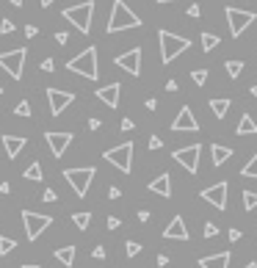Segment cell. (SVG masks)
<instances>
[{"instance_id":"6da1fadb","label":"cell","mask_w":257,"mask_h":268,"mask_svg":"<svg viewBox=\"0 0 257 268\" xmlns=\"http://www.w3.org/2000/svg\"><path fill=\"white\" fill-rule=\"evenodd\" d=\"M127 28H141V20L138 14H133L127 9L125 0H114V9H111V20H108V33H119V31H127Z\"/></svg>"},{"instance_id":"7a4b0ae2","label":"cell","mask_w":257,"mask_h":268,"mask_svg":"<svg viewBox=\"0 0 257 268\" xmlns=\"http://www.w3.org/2000/svg\"><path fill=\"white\" fill-rule=\"evenodd\" d=\"M67 69H69V72H75V75H83V78H89V80H97V78H100V67H97V47H86L83 53L69 58Z\"/></svg>"},{"instance_id":"3957f363","label":"cell","mask_w":257,"mask_h":268,"mask_svg":"<svg viewBox=\"0 0 257 268\" xmlns=\"http://www.w3.org/2000/svg\"><path fill=\"white\" fill-rule=\"evenodd\" d=\"M158 42H161V61L163 64H172L180 53H185V50L191 47L188 39L177 36V33H172V31H158Z\"/></svg>"},{"instance_id":"277c9868","label":"cell","mask_w":257,"mask_h":268,"mask_svg":"<svg viewBox=\"0 0 257 268\" xmlns=\"http://www.w3.org/2000/svg\"><path fill=\"white\" fill-rule=\"evenodd\" d=\"M91 17H94V0H86V3H78V6L64 9V20H69L80 33H89L91 31Z\"/></svg>"},{"instance_id":"5b68a950","label":"cell","mask_w":257,"mask_h":268,"mask_svg":"<svg viewBox=\"0 0 257 268\" xmlns=\"http://www.w3.org/2000/svg\"><path fill=\"white\" fill-rule=\"evenodd\" d=\"M94 174H97L94 166H80V169H67V172H64V180H67V183L72 185L75 194L83 199V196L89 194V188H91V180H94Z\"/></svg>"},{"instance_id":"8992f818","label":"cell","mask_w":257,"mask_h":268,"mask_svg":"<svg viewBox=\"0 0 257 268\" xmlns=\"http://www.w3.org/2000/svg\"><path fill=\"white\" fill-rule=\"evenodd\" d=\"M102 155H105V160H108L111 166H116L119 172L130 174V169H133V144L130 141L119 144V147L108 149V152H102Z\"/></svg>"},{"instance_id":"52a82bcc","label":"cell","mask_w":257,"mask_h":268,"mask_svg":"<svg viewBox=\"0 0 257 268\" xmlns=\"http://www.w3.org/2000/svg\"><path fill=\"white\" fill-rule=\"evenodd\" d=\"M22 224H25V235L28 241H36L44 230L53 224V216H44V213H33V210H22Z\"/></svg>"},{"instance_id":"ba28073f","label":"cell","mask_w":257,"mask_h":268,"mask_svg":"<svg viewBox=\"0 0 257 268\" xmlns=\"http://www.w3.org/2000/svg\"><path fill=\"white\" fill-rule=\"evenodd\" d=\"M25 58H28V50L25 47L9 50V53H0V67H3L14 80H20L22 78V69H25Z\"/></svg>"},{"instance_id":"9c48e42d","label":"cell","mask_w":257,"mask_h":268,"mask_svg":"<svg viewBox=\"0 0 257 268\" xmlns=\"http://www.w3.org/2000/svg\"><path fill=\"white\" fill-rule=\"evenodd\" d=\"M254 20H257L254 11H241V9H235V6H227V22H230V33L235 39L241 36V33L246 31Z\"/></svg>"},{"instance_id":"30bf717a","label":"cell","mask_w":257,"mask_h":268,"mask_svg":"<svg viewBox=\"0 0 257 268\" xmlns=\"http://www.w3.org/2000/svg\"><path fill=\"white\" fill-rule=\"evenodd\" d=\"M199 155H202V147L199 144H191V147H180L177 152H172V158L188 174H196V169H199Z\"/></svg>"},{"instance_id":"8fae6325","label":"cell","mask_w":257,"mask_h":268,"mask_svg":"<svg viewBox=\"0 0 257 268\" xmlns=\"http://www.w3.org/2000/svg\"><path fill=\"white\" fill-rule=\"evenodd\" d=\"M114 64H116L119 69H125L127 75L138 78V75H141V47H133V50H127V53L116 56Z\"/></svg>"},{"instance_id":"7c38bea8","label":"cell","mask_w":257,"mask_h":268,"mask_svg":"<svg viewBox=\"0 0 257 268\" xmlns=\"http://www.w3.org/2000/svg\"><path fill=\"white\" fill-rule=\"evenodd\" d=\"M227 191H230L227 183H216V185H210V188L202 191L199 196L208 202V205H213L216 210H227Z\"/></svg>"},{"instance_id":"4fadbf2b","label":"cell","mask_w":257,"mask_h":268,"mask_svg":"<svg viewBox=\"0 0 257 268\" xmlns=\"http://www.w3.org/2000/svg\"><path fill=\"white\" fill-rule=\"evenodd\" d=\"M172 130L174 133H196V130H199V122H196L194 111H191L188 105H183V108H180V114L174 116Z\"/></svg>"},{"instance_id":"5bb4252c","label":"cell","mask_w":257,"mask_h":268,"mask_svg":"<svg viewBox=\"0 0 257 268\" xmlns=\"http://www.w3.org/2000/svg\"><path fill=\"white\" fill-rule=\"evenodd\" d=\"M44 141H47V147H50V152L56 155V158H61L64 152H67V147L72 144V133H67V130H47L44 133Z\"/></svg>"},{"instance_id":"9a60e30c","label":"cell","mask_w":257,"mask_h":268,"mask_svg":"<svg viewBox=\"0 0 257 268\" xmlns=\"http://www.w3.org/2000/svg\"><path fill=\"white\" fill-rule=\"evenodd\" d=\"M47 100H50V114L61 116L75 102V94L72 91H61V89H47Z\"/></svg>"},{"instance_id":"2e32d148","label":"cell","mask_w":257,"mask_h":268,"mask_svg":"<svg viewBox=\"0 0 257 268\" xmlns=\"http://www.w3.org/2000/svg\"><path fill=\"white\" fill-rule=\"evenodd\" d=\"M163 238H166V241H188V227H185L183 216H174V219L169 221V227L163 230Z\"/></svg>"},{"instance_id":"e0dca14e","label":"cell","mask_w":257,"mask_h":268,"mask_svg":"<svg viewBox=\"0 0 257 268\" xmlns=\"http://www.w3.org/2000/svg\"><path fill=\"white\" fill-rule=\"evenodd\" d=\"M119 97H122V83H108V86H100V89H97V100L105 102L108 108L119 105Z\"/></svg>"},{"instance_id":"ac0fdd59","label":"cell","mask_w":257,"mask_h":268,"mask_svg":"<svg viewBox=\"0 0 257 268\" xmlns=\"http://www.w3.org/2000/svg\"><path fill=\"white\" fill-rule=\"evenodd\" d=\"M25 138L22 136H3V149H6V155H9L11 160H17V155L25 149Z\"/></svg>"},{"instance_id":"d6986e66","label":"cell","mask_w":257,"mask_h":268,"mask_svg":"<svg viewBox=\"0 0 257 268\" xmlns=\"http://www.w3.org/2000/svg\"><path fill=\"white\" fill-rule=\"evenodd\" d=\"M149 191L158 194V196H163V199H169V196H172V177L163 172L161 177H155L152 183H149Z\"/></svg>"},{"instance_id":"ffe728a7","label":"cell","mask_w":257,"mask_h":268,"mask_svg":"<svg viewBox=\"0 0 257 268\" xmlns=\"http://www.w3.org/2000/svg\"><path fill=\"white\" fill-rule=\"evenodd\" d=\"M230 252H219V254H208L199 260V268H230Z\"/></svg>"},{"instance_id":"44dd1931","label":"cell","mask_w":257,"mask_h":268,"mask_svg":"<svg viewBox=\"0 0 257 268\" xmlns=\"http://www.w3.org/2000/svg\"><path fill=\"white\" fill-rule=\"evenodd\" d=\"M75 254H78V249H75V246H61V249H56V260H58L61 265H67V268L75 265Z\"/></svg>"},{"instance_id":"7402d4cb","label":"cell","mask_w":257,"mask_h":268,"mask_svg":"<svg viewBox=\"0 0 257 268\" xmlns=\"http://www.w3.org/2000/svg\"><path fill=\"white\" fill-rule=\"evenodd\" d=\"M210 152H213V166H221V163H227L232 158V149L224 147V144H213L210 147Z\"/></svg>"},{"instance_id":"603a6c76","label":"cell","mask_w":257,"mask_h":268,"mask_svg":"<svg viewBox=\"0 0 257 268\" xmlns=\"http://www.w3.org/2000/svg\"><path fill=\"white\" fill-rule=\"evenodd\" d=\"M235 133H238V136H254V133H257V122L249 114H243L241 122H238V130Z\"/></svg>"},{"instance_id":"cb8c5ba5","label":"cell","mask_w":257,"mask_h":268,"mask_svg":"<svg viewBox=\"0 0 257 268\" xmlns=\"http://www.w3.org/2000/svg\"><path fill=\"white\" fill-rule=\"evenodd\" d=\"M230 105H232L230 100H210V108H213V116H216V119H224L227 111H230Z\"/></svg>"},{"instance_id":"d4e9b609","label":"cell","mask_w":257,"mask_h":268,"mask_svg":"<svg viewBox=\"0 0 257 268\" xmlns=\"http://www.w3.org/2000/svg\"><path fill=\"white\" fill-rule=\"evenodd\" d=\"M219 42H221V39L216 36V33H202V50H205V53L216 50V47H219Z\"/></svg>"},{"instance_id":"484cf974","label":"cell","mask_w":257,"mask_h":268,"mask_svg":"<svg viewBox=\"0 0 257 268\" xmlns=\"http://www.w3.org/2000/svg\"><path fill=\"white\" fill-rule=\"evenodd\" d=\"M224 69H227V75L235 80V78H241V72H243V61H224Z\"/></svg>"},{"instance_id":"4316f807","label":"cell","mask_w":257,"mask_h":268,"mask_svg":"<svg viewBox=\"0 0 257 268\" xmlns=\"http://www.w3.org/2000/svg\"><path fill=\"white\" fill-rule=\"evenodd\" d=\"M22 177H25V180H42L44 177V174H42V163H31V166L22 172Z\"/></svg>"},{"instance_id":"83f0119b","label":"cell","mask_w":257,"mask_h":268,"mask_svg":"<svg viewBox=\"0 0 257 268\" xmlns=\"http://www.w3.org/2000/svg\"><path fill=\"white\" fill-rule=\"evenodd\" d=\"M241 174H243V177H252V180H257V155H252V158L246 160V166L241 169Z\"/></svg>"},{"instance_id":"f1b7e54d","label":"cell","mask_w":257,"mask_h":268,"mask_svg":"<svg viewBox=\"0 0 257 268\" xmlns=\"http://www.w3.org/2000/svg\"><path fill=\"white\" fill-rule=\"evenodd\" d=\"M17 246V241H11L9 235H0V257H6V254H11Z\"/></svg>"},{"instance_id":"f546056e","label":"cell","mask_w":257,"mask_h":268,"mask_svg":"<svg viewBox=\"0 0 257 268\" xmlns=\"http://www.w3.org/2000/svg\"><path fill=\"white\" fill-rule=\"evenodd\" d=\"M243 207H246V210H254L257 207V191H243Z\"/></svg>"},{"instance_id":"4dcf8cb0","label":"cell","mask_w":257,"mask_h":268,"mask_svg":"<svg viewBox=\"0 0 257 268\" xmlns=\"http://www.w3.org/2000/svg\"><path fill=\"white\" fill-rule=\"evenodd\" d=\"M72 221H75V227H78V230H86V227H89V221H91V213H75Z\"/></svg>"},{"instance_id":"1f68e13d","label":"cell","mask_w":257,"mask_h":268,"mask_svg":"<svg viewBox=\"0 0 257 268\" xmlns=\"http://www.w3.org/2000/svg\"><path fill=\"white\" fill-rule=\"evenodd\" d=\"M125 252H127V257H136V254H141V243H138V241H127L125 243Z\"/></svg>"},{"instance_id":"d6a6232c","label":"cell","mask_w":257,"mask_h":268,"mask_svg":"<svg viewBox=\"0 0 257 268\" xmlns=\"http://www.w3.org/2000/svg\"><path fill=\"white\" fill-rule=\"evenodd\" d=\"M191 80H194L196 86H205V80H208V69H194V72H191Z\"/></svg>"},{"instance_id":"836d02e7","label":"cell","mask_w":257,"mask_h":268,"mask_svg":"<svg viewBox=\"0 0 257 268\" xmlns=\"http://www.w3.org/2000/svg\"><path fill=\"white\" fill-rule=\"evenodd\" d=\"M14 114H17V116H31V102H28V100H22V102H17V108H14Z\"/></svg>"},{"instance_id":"e575fe53","label":"cell","mask_w":257,"mask_h":268,"mask_svg":"<svg viewBox=\"0 0 257 268\" xmlns=\"http://www.w3.org/2000/svg\"><path fill=\"white\" fill-rule=\"evenodd\" d=\"M216 235H219V227H216L213 221H208L205 224V238H216Z\"/></svg>"},{"instance_id":"d590c367","label":"cell","mask_w":257,"mask_h":268,"mask_svg":"<svg viewBox=\"0 0 257 268\" xmlns=\"http://www.w3.org/2000/svg\"><path fill=\"white\" fill-rule=\"evenodd\" d=\"M56 199H58V194H56L53 188H47V191L42 194V202H56Z\"/></svg>"},{"instance_id":"8d00e7d4","label":"cell","mask_w":257,"mask_h":268,"mask_svg":"<svg viewBox=\"0 0 257 268\" xmlns=\"http://www.w3.org/2000/svg\"><path fill=\"white\" fill-rule=\"evenodd\" d=\"M11 31H14V22H11V20L0 22V33H11Z\"/></svg>"},{"instance_id":"74e56055","label":"cell","mask_w":257,"mask_h":268,"mask_svg":"<svg viewBox=\"0 0 257 268\" xmlns=\"http://www.w3.org/2000/svg\"><path fill=\"white\" fill-rule=\"evenodd\" d=\"M53 69H56V61H53V58H44V61H42V72H53Z\"/></svg>"},{"instance_id":"f35d334b","label":"cell","mask_w":257,"mask_h":268,"mask_svg":"<svg viewBox=\"0 0 257 268\" xmlns=\"http://www.w3.org/2000/svg\"><path fill=\"white\" fill-rule=\"evenodd\" d=\"M163 147V138L161 136H152V138H149V149H161Z\"/></svg>"},{"instance_id":"ab89813d","label":"cell","mask_w":257,"mask_h":268,"mask_svg":"<svg viewBox=\"0 0 257 268\" xmlns=\"http://www.w3.org/2000/svg\"><path fill=\"white\" fill-rule=\"evenodd\" d=\"M122 219H116V216H108V230H119Z\"/></svg>"},{"instance_id":"60d3db41","label":"cell","mask_w":257,"mask_h":268,"mask_svg":"<svg viewBox=\"0 0 257 268\" xmlns=\"http://www.w3.org/2000/svg\"><path fill=\"white\" fill-rule=\"evenodd\" d=\"M119 196H122V191L116 188V185H111V188H108V199H119Z\"/></svg>"},{"instance_id":"b9f144b4","label":"cell","mask_w":257,"mask_h":268,"mask_svg":"<svg viewBox=\"0 0 257 268\" xmlns=\"http://www.w3.org/2000/svg\"><path fill=\"white\" fill-rule=\"evenodd\" d=\"M56 42H58V44H67V42H69V36H67L64 31H58V33H56Z\"/></svg>"},{"instance_id":"7bdbcfd3","label":"cell","mask_w":257,"mask_h":268,"mask_svg":"<svg viewBox=\"0 0 257 268\" xmlns=\"http://www.w3.org/2000/svg\"><path fill=\"white\" fill-rule=\"evenodd\" d=\"M155 263H158V268H166V265H169V257H166V254H158Z\"/></svg>"},{"instance_id":"ee69618b","label":"cell","mask_w":257,"mask_h":268,"mask_svg":"<svg viewBox=\"0 0 257 268\" xmlns=\"http://www.w3.org/2000/svg\"><path fill=\"white\" fill-rule=\"evenodd\" d=\"M199 14H202V9H199L196 3H194V6H188V17H199Z\"/></svg>"},{"instance_id":"f6af8a7d","label":"cell","mask_w":257,"mask_h":268,"mask_svg":"<svg viewBox=\"0 0 257 268\" xmlns=\"http://www.w3.org/2000/svg\"><path fill=\"white\" fill-rule=\"evenodd\" d=\"M36 33H39V31H36V25H25V36H28V39H33Z\"/></svg>"},{"instance_id":"bcb514c9","label":"cell","mask_w":257,"mask_h":268,"mask_svg":"<svg viewBox=\"0 0 257 268\" xmlns=\"http://www.w3.org/2000/svg\"><path fill=\"white\" fill-rule=\"evenodd\" d=\"M100 127H102L100 119H89V130H100Z\"/></svg>"},{"instance_id":"7dc6e473","label":"cell","mask_w":257,"mask_h":268,"mask_svg":"<svg viewBox=\"0 0 257 268\" xmlns=\"http://www.w3.org/2000/svg\"><path fill=\"white\" fill-rule=\"evenodd\" d=\"M91 254H94L97 260H102V257H105V246H97V249H94V252H91Z\"/></svg>"},{"instance_id":"c3c4849f","label":"cell","mask_w":257,"mask_h":268,"mask_svg":"<svg viewBox=\"0 0 257 268\" xmlns=\"http://www.w3.org/2000/svg\"><path fill=\"white\" fill-rule=\"evenodd\" d=\"M177 89H180L177 80H169V83H166V91H177Z\"/></svg>"},{"instance_id":"681fc988","label":"cell","mask_w":257,"mask_h":268,"mask_svg":"<svg viewBox=\"0 0 257 268\" xmlns=\"http://www.w3.org/2000/svg\"><path fill=\"white\" fill-rule=\"evenodd\" d=\"M122 130H133V119H122Z\"/></svg>"},{"instance_id":"f907efd6","label":"cell","mask_w":257,"mask_h":268,"mask_svg":"<svg viewBox=\"0 0 257 268\" xmlns=\"http://www.w3.org/2000/svg\"><path fill=\"white\" fill-rule=\"evenodd\" d=\"M138 221H149V210H141V213H138Z\"/></svg>"},{"instance_id":"816d5d0a","label":"cell","mask_w":257,"mask_h":268,"mask_svg":"<svg viewBox=\"0 0 257 268\" xmlns=\"http://www.w3.org/2000/svg\"><path fill=\"white\" fill-rule=\"evenodd\" d=\"M9 191H11L9 183H0V194H9Z\"/></svg>"},{"instance_id":"f5cc1de1","label":"cell","mask_w":257,"mask_h":268,"mask_svg":"<svg viewBox=\"0 0 257 268\" xmlns=\"http://www.w3.org/2000/svg\"><path fill=\"white\" fill-rule=\"evenodd\" d=\"M56 3V0H39V6H42V9H47V6H53Z\"/></svg>"},{"instance_id":"db71d44e","label":"cell","mask_w":257,"mask_h":268,"mask_svg":"<svg viewBox=\"0 0 257 268\" xmlns=\"http://www.w3.org/2000/svg\"><path fill=\"white\" fill-rule=\"evenodd\" d=\"M9 3H11V6H17V9H20V6H22V0H9Z\"/></svg>"},{"instance_id":"11a10c76","label":"cell","mask_w":257,"mask_h":268,"mask_svg":"<svg viewBox=\"0 0 257 268\" xmlns=\"http://www.w3.org/2000/svg\"><path fill=\"white\" fill-rule=\"evenodd\" d=\"M22 268H39V263H25Z\"/></svg>"},{"instance_id":"9f6ffc18","label":"cell","mask_w":257,"mask_h":268,"mask_svg":"<svg viewBox=\"0 0 257 268\" xmlns=\"http://www.w3.org/2000/svg\"><path fill=\"white\" fill-rule=\"evenodd\" d=\"M252 97H254V100H257V86H252Z\"/></svg>"},{"instance_id":"6f0895ef","label":"cell","mask_w":257,"mask_h":268,"mask_svg":"<svg viewBox=\"0 0 257 268\" xmlns=\"http://www.w3.org/2000/svg\"><path fill=\"white\" fill-rule=\"evenodd\" d=\"M243 268H257V263H246V265H243Z\"/></svg>"},{"instance_id":"680465c9","label":"cell","mask_w":257,"mask_h":268,"mask_svg":"<svg viewBox=\"0 0 257 268\" xmlns=\"http://www.w3.org/2000/svg\"><path fill=\"white\" fill-rule=\"evenodd\" d=\"M158 3H161V6H163V3H174V0H158Z\"/></svg>"},{"instance_id":"91938a15","label":"cell","mask_w":257,"mask_h":268,"mask_svg":"<svg viewBox=\"0 0 257 268\" xmlns=\"http://www.w3.org/2000/svg\"><path fill=\"white\" fill-rule=\"evenodd\" d=\"M0 94H3V86H0Z\"/></svg>"}]
</instances>
